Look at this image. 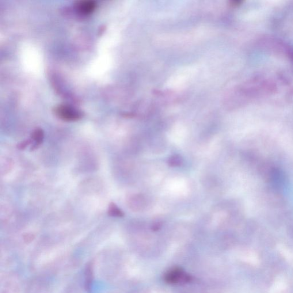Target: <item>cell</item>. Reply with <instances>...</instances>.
Returning <instances> with one entry per match:
<instances>
[{
	"label": "cell",
	"mask_w": 293,
	"mask_h": 293,
	"mask_svg": "<svg viewBox=\"0 0 293 293\" xmlns=\"http://www.w3.org/2000/svg\"><path fill=\"white\" fill-rule=\"evenodd\" d=\"M55 113L60 119L66 121H77L83 117L81 111L67 105L58 106L55 109Z\"/></svg>",
	"instance_id": "6da1fadb"
},
{
	"label": "cell",
	"mask_w": 293,
	"mask_h": 293,
	"mask_svg": "<svg viewBox=\"0 0 293 293\" xmlns=\"http://www.w3.org/2000/svg\"><path fill=\"white\" fill-rule=\"evenodd\" d=\"M165 280L169 284H183L188 283L190 280V277L184 270L177 268L171 269L167 272Z\"/></svg>",
	"instance_id": "7a4b0ae2"
},
{
	"label": "cell",
	"mask_w": 293,
	"mask_h": 293,
	"mask_svg": "<svg viewBox=\"0 0 293 293\" xmlns=\"http://www.w3.org/2000/svg\"><path fill=\"white\" fill-rule=\"evenodd\" d=\"M44 133L43 129L37 128L33 131L32 135V139L33 140V145L30 148V150L33 151L41 145L43 142Z\"/></svg>",
	"instance_id": "3957f363"
},
{
	"label": "cell",
	"mask_w": 293,
	"mask_h": 293,
	"mask_svg": "<svg viewBox=\"0 0 293 293\" xmlns=\"http://www.w3.org/2000/svg\"><path fill=\"white\" fill-rule=\"evenodd\" d=\"M96 7V3L94 1H82L78 4V9L83 14H89L94 12Z\"/></svg>",
	"instance_id": "277c9868"
},
{
	"label": "cell",
	"mask_w": 293,
	"mask_h": 293,
	"mask_svg": "<svg viewBox=\"0 0 293 293\" xmlns=\"http://www.w3.org/2000/svg\"><path fill=\"white\" fill-rule=\"evenodd\" d=\"M108 214L114 217H123L124 216L123 212L113 203H111L109 205Z\"/></svg>",
	"instance_id": "5b68a950"
},
{
	"label": "cell",
	"mask_w": 293,
	"mask_h": 293,
	"mask_svg": "<svg viewBox=\"0 0 293 293\" xmlns=\"http://www.w3.org/2000/svg\"><path fill=\"white\" fill-rule=\"evenodd\" d=\"M182 162V158L178 155L173 156L169 160V164L171 166L177 167L180 166Z\"/></svg>",
	"instance_id": "8992f818"
},
{
	"label": "cell",
	"mask_w": 293,
	"mask_h": 293,
	"mask_svg": "<svg viewBox=\"0 0 293 293\" xmlns=\"http://www.w3.org/2000/svg\"><path fill=\"white\" fill-rule=\"evenodd\" d=\"M32 143V142L31 140H26L24 141V142H22L20 143H19L18 144L17 147L18 149L24 150L26 147H27L29 145V144H31Z\"/></svg>",
	"instance_id": "52a82bcc"
}]
</instances>
